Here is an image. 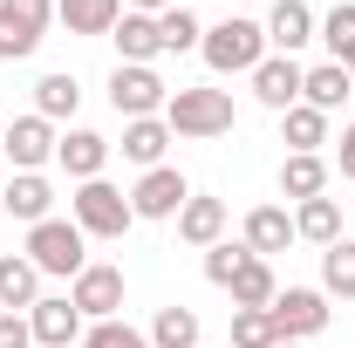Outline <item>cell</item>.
<instances>
[{"label": "cell", "mask_w": 355, "mask_h": 348, "mask_svg": "<svg viewBox=\"0 0 355 348\" xmlns=\"http://www.w3.org/2000/svg\"><path fill=\"white\" fill-rule=\"evenodd\" d=\"M198 55H205L212 76H253V69L266 62V28L246 21V14H232V21H219V28H205Z\"/></svg>", "instance_id": "obj_1"}, {"label": "cell", "mask_w": 355, "mask_h": 348, "mask_svg": "<svg viewBox=\"0 0 355 348\" xmlns=\"http://www.w3.org/2000/svg\"><path fill=\"white\" fill-rule=\"evenodd\" d=\"M69 218L83 225L89 239H123V232L137 225L130 191H116L110 177H89V184H76V198H69Z\"/></svg>", "instance_id": "obj_2"}, {"label": "cell", "mask_w": 355, "mask_h": 348, "mask_svg": "<svg viewBox=\"0 0 355 348\" xmlns=\"http://www.w3.org/2000/svg\"><path fill=\"white\" fill-rule=\"evenodd\" d=\"M28 260L42 266V273H62V280H76L89 266V232L76 218H42V225H28Z\"/></svg>", "instance_id": "obj_3"}, {"label": "cell", "mask_w": 355, "mask_h": 348, "mask_svg": "<svg viewBox=\"0 0 355 348\" xmlns=\"http://www.w3.org/2000/svg\"><path fill=\"white\" fill-rule=\"evenodd\" d=\"M164 123H171V137H225L232 130V96L225 89H171Z\"/></svg>", "instance_id": "obj_4"}, {"label": "cell", "mask_w": 355, "mask_h": 348, "mask_svg": "<svg viewBox=\"0 0 355 348\" xmlns=\"http://www.w3.org/2000/svg\"><path fill=\"white\" fill-rule=\"evenodd\" d=\"M164 103H171V82L157 76V69H144V62H116L110 69V110L137 123V116H164Z\"/></svg>", "instance_id": "obj_5"}, {"label": "cell", "mask_w": 355, "mask_h": 348, "mask_svg": "<svg viewBox=\"0 0 355 348\" xmlns=\"http://www.w3.org/2000/svg\"><path fill=\"white\" fill-rule=\"evenodd\" d=\"M48 21H55V0H0V62H28Z\"/></svg>", "instance_id": "obj_6"}, {"label": "cell", "mask_w": 355, "mask_h": 348, "mask_svg": "<svg viewBox=\"0 0 355 348\" xmlns=\"http://www.w3.org/2000/svg\"><path fill=\"white\" fill-rule=\"evenodd\" d=\"M69 301H76V314H83V321H116V314H123V266L89 260L83 273L69 280Z\"/></svg>", "instance_id": "obj_7"}, {"label": "cell", "mask_w": 355, "mask_h": 348, "mask_svg": "<svg viewBox=\"0 0 355 348\" xmlns=\"http://www.w3.org/2000/svg\"><path fill=\"white\" fill-rule=\"evenodd\" d=\"M273 328H280V342H308L328 328V294L321 287H287V294H273Z\"/></svg>", "instance_id": "obj_8"}, {"label": "cell", "mask_w": 355, "mask_h": 348, "mask_svg": "<svg viewBox=\"0 0 355 348\" xmlns=\"http://www.w3.org/2000/svg\"><path fill=\"white\" fill-rule=\"evenodd\" d=\"M55 143H62V137H55L48 116H14L7 137H0V157H7L14 171H42L48 157H55Z\"/></svg>", "instance_id": "obj_9"}, {"label": "cell", "mask_w": 355, "mask_h": 348, "mask_svg": "<svg viewBox=\"0 0 355 348\" xmlns=\"http://www.w3.org/2000/svg\"><path fill=\"white\" fill-rule=\"evenodd\" d=\"M184 198H191L184 171L157 164V171H144V177H137V191H130V212H137V218H178V212H184Z\"/></svg>", "instance_id": "obj_10"}, {"label": "cell", "mask_w": 355, "mask_h": 348, "mask_svg": "<svg viewBox=\"0 0 355 348\" xmlns=\"http://www.w3.org/2000/svg\"><path fill=\"white\" fill-rule=\"evenodd\" d=\"M301 82H308V69H301L294 55H266L260 69H253V96H260L266 110H280V116L301 103Z\"/></svg>", "instance_id": "obj_11"}, {"label": "cell", "mask_w": 355, "mask_h": 348, "mask_svg": "<svg viewBox=\"0 0 355 348\" xmlns=\"http://www.w3.org/2000/svg\"><path fill=\"white\" fill-rule=\"evenodd\" d=\"M314 7L308 0H273V14H266V48H280V55H301L314 42Z\"/></svg>", "instance_id": "obj_12"}, {"label": "cell", "mask_w": 355, "mask_h": 348, "mask_svg": "<svg viewBox=\"0 0 355 348\" xmlns=\"http://www.w3.org/2000/svg\"><path fill=\"white\" fill-rule=\"evenodd\" d=\"M55 164L76 177V184L103 177V164H110V137H96V130H62V143H55Z\"/></svg>", "instance_id": "obj_13"}, {"label": "cell", "mask_w": 355, "mask_h": 348, "mask_svg": "<svg viewBox=\"0 0 355 348\" xmlns=\"http://www.w3.org/2000/svg\"><path fill=\"white\" fill-rule=\"evenodd\" d=\"M28 328H35V348H76V342H83V314H76V301H35V307H28Z\"/></svg>", "instance_id": "obj_14"}, {"label": "cell", "mask_w": 355, "mask_h": 348, "mask_svg": "<svg viewBox=\"0 0 355 348\" xmlns=\"http://www.w3.org/2000/svg\"><path fill=\"white\" fill-rule=\"evenodd\" d=\"M42 301V266L28 253H0V314H28Z\"/></svg>", "instance_id": "obj_15"}, {"label": "cell", "mask_w": 355, "mask_h": 348, "mask_svg": "<svg viewBox=\"0 0 355 348\" xmlns=\"http://www.w3.org/2000/svg\"><path fill=\"white\" fill-rule=\"evenodd\" d=\"M110 42H116V62H144V69H150V62L164 55V35H157V14H130V7H123V21L110 28Z\"/></svg>", "instance_id": "obj_16"}, {"label": "cell", "mask_w": 355, "mask_h": 348, "mask_svg": "<svg viewBox=\"0 0 355 348\" xmlns=\"http://www.w3.org/2000/svg\"><path fill=\"white\" fill-rule=\"evenodd\" d=\"M178 239H184V246H198V253H205V246H219V239H225V198H198V191H191V198H184V212H178Z\"/></svg>", "instance_id": "obj_17"}, {"label": "cell", "mask_w": 355, "mask_h": 348, "mask_svg": "<svg viewBox=\"0 0 355 348\" xmlns=\"http://www.w3.org/2000/svg\"><path fill=\"white\" fill-rule=\"evenodd\" d=\"M246 246H253L260 260L287 253V246H294V212H287V205H253V212H246Z\"/></svg>", "instance_id": "obj_18"}, {"label": "cell", "mask_w": 355, "mask_h": 348, "mask_svg": "<svg viewBox=\"0 0 355 348\" xmlns=\"http://www.w3.org/2000/svg\"><path fill=\"white\" fill-rule=\"evenodd\" d=\"M328 191V164H321V150H287V164H280V198H294V205H308Z\"/></svg>", "instance_id": "obj_19"}, {"label": "cell", "mask_w": 355, "mask_h": 348, "mask_svg": "<svg viewBox=\"0 0 355 348\" xmlns=\"http://www.w3.org/2000/svg\"><path fill=\"white\" fill-rule=\"evenodd\" d=\"M164 150H171V123H164V116H137V123H123V157H130V164L157 171Z\"/></svg>", "instance_id": "obj_20"}, {"label": "cell", "mask_w": 355, "mask_h": 348, "mask_svg": "<svg viewBox=\"0 0 355 348\" xmlns=\"http://www.w3.org/2000/svg\"><path fill=\"white\" fill-rule=\"evenodd\" d=\"M0 205H7L14 218H28V225H42L48 205H55V191H48L42 171H14V177H7V191H0Z\"/></svg>", "instance_id": "obj_21"}, {"label": "cell", "mask_w": 355, "mask_h": 348, "mask_svg": "<svg viewBox=\"0 0 355 348\" xmlns=\"http://www.w3.org/2000/svg\"><path fill=\"white\" fill-rule=\"evenodd\" d=\"M55 21L69 35H110L123 21V0H55Z\"/></svg>", "instance_id": "obj_22"}, {"label": "cell", "mask_w": 355, "mask_h": 348, "mask_svg": "<svg viewBox=\"0 0 355 348\" xmlns=\"http://www.w3.org/2000/svg\"><path fill=\"white\" fill-rule=\"evenodd\" d=\"M349 96H355V76L342 69V62H321V69H308V82H301V103L321 110V116H328V110H342Z\"/></svg>", "instance_id": "obj_23"}, {"label": "cell", "mask_w": 355, "mask_h": 348, "mask_svg": "<svg viewBox=\"0 0 355 348\" xmlns=\"http://www.w3.org/2000/svg\"><path fill=\"white\" fill-rule=\"evenodd\" d=\"M294 239H308V246H335L342 239V205L321 191L308 205H294Z\"/></svg>", "instance_id": "obj_24"}, {"label": "cell", "mask_w": 355, "mask_h": 348, "mask_svg": "<svg viewBox=\"0 0 355 348\" xmlns=\"http://www.w3.org/2000/svg\"><path fill=\"white\" fill-rule=\"evenodd\" d=\"M76 103H83V82H76L69 69H55V76H42V82H35V116H48V123L76 116Z\"/></svg>", "instance_id": "obj_25"}, {"label": "cell", "mask_w": 355, "mask_h": 348, "mask_svg": "<svg viewBox=\"0 0 355 348\" xmlns=\"http://www.w3.org/2000/svg\"><path fill=\"white\" fill-rule=\"evenodd\" d=\"M225 294H232V307H273L280 280H273V266H266L260 253H253V260H246L239 273H232V287H225Z\"/></svg>", "instance_id": "obj_26"}, {"label": "cell", "mask_w": 355, "mask_h": 348, "mask_svg": "<svg viewBox=\"0 0 355 348\" xmlns=\"http://www.w3.org/2000/svg\"><path fill=\"white\" fill-rule=\"evenodd\" d=\"M321 294H335V301H355V239H335V246H321Z\"/></svg>", "instance_id": "obj_27"}, {"label": "cell", "mask_w": 355, "mask_h": 348, "mask_svg": "<svg viewBox=\"0 0 355 348\" xmlns=\"http://www.w3.org/2000/svg\"><path fill=\"white\" fill-rule=\"evenodd\" d=\"M157 35H164V55H191V48L205 42V21L178 0V7H164V14H157Z\"/></svg>", "instance_id": "obj_28"}, {"label": "cell", "mask_w": 355, "mask_h": 348, "mask_svg": "<svg viewBox=\"0 0 355 348\" xmlns=\"http://www.w3.org/2000/svg\"><path fill=\"white\" fill-rule=\"evenodd\" d=\"M280 143H287V150H321V143H328V116L308 110V103H294V110L280 116Z\"/></svg>", "instance_id": "obj_29"}, {"label": "cell", "mask_w": 355, "mask_h": 348, "mask_svg": "<svg viewBox=\"0 0 355 348\" xmlns=\"http://www.w3.org/2000/svg\"><path fill=\"white\" fill-rule=\"evenodd\" d=\"M150 348H198V314H191V307H157Z\"/></svg>", "instance_id": "obj_30"}, {"label": "cell", "mask_w": 355, "mask_h": 348, "mask_svg": "<svg viewBox=\"0 0 355 348\" xmlns=\"http://www.w3.org/2000/svg\"><path fill=\"white\" fill-rule=\"evenodd\" d=\"M273 342H280V328H273L266 307H232V342L225 348H273Z\"/></svg>", "instance_id": "obj_31"}, {"label": "cell", "mask_w": 355, "mask_h": 348, "mask_svg": "<svg viewBox=\"0 0 355 348\" xmlns=\"http://www.w3.org/2000/svg\"><path fill=\"white\" fill-rule=\"evenodd\" d=\"M246 260H253V246H246V239H239V246L219 239V246H205V280H212V287H232V273H239Z\"/></svg>", "instance_id": "obj_32"}, {"label": "cell", "mask_w": 355, "mask_h": 348, "mask_svg": "<svg viewBox=\"0 0 355 348\" xmlns=\"http://www.w3.org/2000/svg\"><path fill=\"white\" fill-rule=\"evenodd\" d=\"M83 348H150V335H144V328H130V321L116 314V321H89Z\"/></svg>", "instance_id": "obj_33"}, {"label": "cell", "mask_w": 355, "mask_h": 348, "mask_svg": "<svg viewBox=\"0 0 355 348\" xmlns=\"http://www.w3.org/2000/svg\"><path fill=\"white\" fill-rule=\"evenodd\" d=\"M314 35L328 42V55H342V48L355 42V0H342V7H328V21H321Z\"/></svg>", "instance_id": "obj_34"}, {"label": "cell", "mask_w": 355, "mask_h": 348, "mask_svg": "<svg viewBox=\"0 0 355 348\" xmlns=\"http://www.w3.org/2000/svg\"><path fill=\"white\" fill-rule=\"evenodd\" d=\"M0 348H35V328H28V314H0Z\"/></svg>", "instance_id": "obj_35"}, {"label": "cell", "mask_w": 355, "mask_h": 348, "mask_svg": "<svg viewBox=\"0 0 355 348\" xmlns=\"http://www.w3.org/2000/svg\"><path fill=\"white\" fill-rule=\"evenodd\" d=\"M335 164H342V177H355V123L342 130V143H335Z\"/></svg>", "instance_id": "obj_36"}, {"label": "cell", "mask_w": 355, "mask_h": 348, "mask_svg": "<svg viewBox=\"0 0 355 348\" xmlns=\"http://www.w3.org/2000/svg\"><path fill=\"white\" fill-rule=\"evenodd\" d=\"M130 14H164V7H178V0H123Z\"/></svg>", "instance_id": "obj_37"}, {"label": "cell", "mask_w": 355, "mask_h": 348, "mask_svg": "<svg viewBox=\"0 0 355 348\" xmlns=\"http://www.w3.org/2000/svg\"><path fill=\"white\" fill-rule=\"evenodd\" d=\"M335 62H342V69H349V76H355V42H349V48H342V55H335Z\"/></svg>", "instance_id": "obj_38"}, {"label": "cell", "mask_w": 355, "mask_h": 348, "mask_svg": "<svg viewBox=\"0 0 355 348\" xmlns=\"http://www.w3.org/2000/svg\"><path fill=\"white\" fill-rule=\"evenodd\" d=\"M273 348H301V342H273Z\"/></svg>", "instance_id": "obj_39"}, {"label": "cell", "mask_w": 355, "mask_h": 348, "mask_svg": "<svg viewBox=\"0 0 355 348\" xmlns=\"http://www.w3.org/2000/svg\"><path fill=\"white\" fill-rule=\"evenodd\" d=\"M0 137H7V123H0Z\"/></svg>", "instance_id": "obj_40"}]
</instances>
